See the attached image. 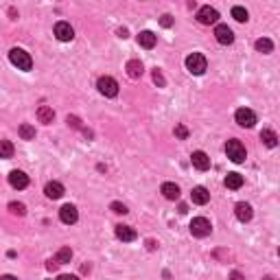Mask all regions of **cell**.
Instances as JSON below:
<instances>
[{
    "instance_id": "obj_27",
    "label": "cell",
    "mask_w": 280,
    "mask_h": 280,
    "mask_svg": "<svg viewBox=\"0 0 280 280\" xmlns=\"http://www.w3.org/2000/svg\"><path fill=\"white\" fill-rule=\"evenodd\" d=\"M256 51H261V52H271V51H274V44H271V39L262 37V39H258V42H256Z\"/></svg>"
},
{
    "instance_id": "obj_31",
    "label": "cell",
    "mask_w": 280,
    "mask_h": 280,
    "mask_svg": "<svg viewBox=\"0 0 280 280\" xmlns=\"http://www.w3.org/2000/svg\"><path fill=\"white\" fill-rule=\"evenodd\" d=\"M160 24H162V26H166V29H169V26L173 24V18H171L169 13H166V16H162V18H160Z\"/></svg>"
},
{
    "instance_id": "obj_32",
    "label": "cell",
    "mask_w": 280,
    "mask_h": 280,
    "mask_svg": "<svg viewBox=\"0 0 280 280\" xmlns=\"http://www.w3.org/2000/svg\"><path fill=\"white\" fill-rule=\"evenodd\" d=\"M68 125L74 127V129H79V127H81V121H79L77 116H68Z\"/></svg>"
},
{
    "instance_id": "obj_4",
    "label": "cell",
    "mask_w": 280,
    "mask_h": 280,
    "mask_svg": "<svg viewBox=\"0 0 280 280\" xmlns=\"http://www.w3.org/2000/svg\"><path fill=\"white\" fill-rule=\"evenodd\" d=\"M210 230H212V226H210V221L206 217H197L191 221V234L192 236H199V239H204V236L210 234Z\"/></svg>"
},
{
    "instance_id": "obj_23",
    "label": "cell",
    "mask_w": 280,
    "mask_h": 280,
    "mask_svg": "<svg viewBox=\"0 0 280 280\" xmlns=\"http://www.w3.org/2000/svg\"><path fill=\"white\" fill-rule=\"evenodd\" d=\"M18 131H20V136H22L24 140H33V138H35V127H31L29 122H22Z\"/></svg>"
},
{
    "instance_id": "obj_7",
    "label": "cell",
    "mask_w": 280,
    "mask_h": 280,
    "mask_svg": "<svg viewBox=\"0 0 280 280\" xmlns=\"http://www.w3.org/2000/svg\"><path fill=\"white\" fill-rule=\"evenodd\" d=\"M214 37H217V42L223 44V46H228V44L234 42V33H232V29L228 24H217V29H214Z\"/></svg>"
},
{
    "instance_id": "obj_8",
    "label": "cell",
    "mask_w": 280,
    "mask_h": 280,
    "mask_svg": "<svg viewBox=\"0 0 280 280\" xmlns=\"http://www.w3.org/2000/svg\"><path fill=\"white\" fill-rule=\"evenodd\" d=\"M9 184H11L13 188H18V191H22V188L29 186V175L24 173V171H11L9 173Z\"/></svg>"
},
{
    "instance_id": "obj_30",
    "label": "cell",
    "mask_w": 280,
    "mask_h": 280,
    "mask_svg": "<svg viewBox=\"0 0 280 280\" xmlns=\"http://www.w3.org/2000/svg\"><path fill=\"white\" fill-rule=\"evenodd\" d=\"M175 136H177V138H186V136H188V131H186V127H184V125H177V127H175Z\"/></svg>"
},
{
    "instance_id": "obj_6",
    "label": "cell",
    "mask_w": 280,
    "mask_h": 280,
    "mask_svg": "<svg viewBox=\"0 0 280 280\" xmlns=\"http://www.w3.org/2000/svg\"><path fill=\"white\" fill-rule=\"evenodd\" d=\"M234 118H236V122H239L241 127H254V122H256V114L252 112V109H247V107H241V109H236V114H234Z\"/></svg>"
},
{
    "instance_id": "obj_15",
    "label": "cell",
    "mask_w": 280,
    "mask_h": 280,
    "mask_svg": "<svg viewBox=\"0 0 280 280\" xmlns=\"http://www.w3.org/2000/svg\"><path fill=\"white\" fill-rule=\"evenodd\" d=\"M234 214H236V219H239V221H243V223L249 221V219H252V206L245 204V201H241V204H236Z\"/></svg>"
},
{
    "instance_id": "obj_29",
    "label": "cell",
    "mask_w": 280,
    "mask_h": 280,
    "mask_svg": "<svg viewBox=\"0 0 280 280\" xmlns=\"http://www.w3.org/2000/svg\"><path fill=\"white\" fill-rule=\"evenodd\" d=\"M112 210H114V212H118V214H127V206L118 204V201H114V204H112Z\"/></svg>"
},
{
    "instance_id": "obj_16",
    "label": "cell",
    "mask_w": 280,
    "mask_h": 280,
    "mask_svg": "<svg viewBox=\"0 0 280 280\" xmlns=\"http://www.w3.org/2000/svg\"><path fill=\"white\" fill-rule=\"evenodd\" d=\"M44 192H46L48 199H59V197L64 195V186H61L59 182H48L46 188H44Z\"/></svg>"
},
{
    "instance_id": "obj_11",
    "label": "cell",
    "mask_w": 280,
    "mask_h": 280,
    "mask_svg": "<svg viewBox=\"0 0 280 280\" xmlns=\"http://www.w3.org/2000/svg\"><path fill=\"white\" fill-rule=\"evenodd\" d=\"M59 219L64 223H77V219H79V212H77V208H74L72 204H66V206H61V210H59Z\"/></svg>"
},
{
    "instance_id": "obj_3",
    "label": "cell",
    "mask_w": 280,
    "mask_h": 280,
    "mask_svg": "<svg viewBox=\"0 0 280 280\" xmlns=\"http://www.w3.org/2000/svg\"><path fill=\"white\" fill-rule=\"evenodd\" d=\"M226 153H228V158H230L232 162H236V164L245 162V158H247V153H245V147L239 142V140H228Z\"/></svg>"
},
{
    "instance_id": "obj_10",
    "label": "cell",
    "mask_w": 280,
    "mask_h": 280,
    "mask_svg": "<svg viewBox=\"0 0 280 280\" xmlns=\"http://www.w3.org/2000/svg\"><path fill=\"white\" fill-rule=\"evenodd\" d=\"M55 35L59 42H70L74 37V29L68 24V22H57L55 24Z\"/></svg>"
},
{
    "instance_id": "obj_14",
    "label": "cell",
    "mask_w": 280,
    "mask_h": 280,
    "mask_svg": "<svg viewBox=\"0 0 280 280\" xmlns=\"http://www.w3.org/2000/svg\"><path fill=\"white\" fill-rule=\"evenodd\" d=\"M116 236L121 241H125V243H131V241H136V230L131 226H116Z\"/></svg>"
},
{
    "instance_id": "obj_13",
    "label": "cell",
    "mask_w": 280,
    "mask_h": 280,
    "mask_svg": "<svg viewBox=\"0 0 280 280\" xmlns=\"http://www.w3.org/2000/svg\"><path fill=\"white\" fill-rule=\"evenodd\" d=\"M191 199H192V204L204 206V204H208V201H210V192L206 191L204 186H195L191 191Z\"/></svg>"
},
{
    "instance_id": "obj_19",
    "label": "cell",
    "mask_w": 280,
    "mask_h": 280,
    "mask_svg": "<svg viewBox=\"0 0 280 280\" xmlns=\"http://www.w3.org/2000/svg\"><path fill=\"white\" fill-rule=\"evenodd\" d=\"M138 44L142 48H153L156 46V35H153L151 31H142V33L138 35Z\"/></svg>"
},
{
    "instance_id": "obj_33",
    "label": "cell",
    "mask_w": 280,
    "mask_h": 280,
    "mask_svg": "<svg viewBox=\"0 0 280 280\" xmlns=\"http://www.w3.org/2000/svg\"><path fill=\"white\" fill-rule=\"evenodd\" d=\"M153 81H156V83H158V86H160V88L164 86V77H162V74L158 72V70H156V72H153Z\"/></svg>"
},
{
    "instance_id": "obj_26",
    "label": "cell",
    "mask_w": 280,
    "mask_h": 280,
    "mask_svg": "<svg viewBox=\"0 0 280 280\" xmlns=\"http://www.w3.org/2000/svg\"><path fill=\"white\" fill-rule=\"evenodd\" d=\"M13 156V144L9 140H0V158H11Z\"/></svg>"
},
{
    "instance_id": "obj_28",
    "label": "cell",
    "mask_w": 280,
    "mask_h": 280,
    "mask_svg": "<svg viewBox=\"0 0 280 280\" xmlns=\"http://www.w3.org/2000/svg\"><path fill=\"white\" fill-rule=\"evenodd\" d=\"M9 210H11L13 214H18V217H24L26 214V206L20 204V201H11V204H9Z\"/></svg>"
},
{
    "instance_id": "obj_18",
    "label": "cell",
    "mask_w": 280,
    "mask_h": 280,
    "mask_svg": "<svg viewBox=\"0 0 280 280\" xmlns=\"http://www.w3.org/2000/svg\"><path fill=\"white\" fill-rule=\"evenodd\" d=\"M127 74H129L131 79H138V77H142V61L140 59H129L127 61Z\"/></svg>"
},
{
    "instance_id": "obj_20",
    "label": "cell",
    "mask_w": 280,
    "mask_h": 280,
    "mask_svg": "<svg viewBox=\"0 0 280 280\" xmlns=\"http://www.w3.org/2000/svg\"><path fill=\"white\" fill-rule=\"evenodd\" d=\"M226 186L232 188V191L241 188V186H243V175H239V173H228V175H226Z\"/></svg>"
},
{
    "instance_id": "obj_2",
    "label": "cell",
    "mask_w": 280,
    "mask_h": 280,
    "mask_svg": "<svg viewBox=\"0 0 280 280\" xmlns=\"http://www.w3.org/2000/svg\"><path fill=\"white\" fill-rule=\"evenodd\" d=\"M186 68L191 74H204L206 68H208V61L201 52H192V55L186 57Z\"/></svg>"
},
{
    "instance_id": "obj_9",
    "label": "cell",
    "mask_w": 280,
    "mask_h": 280,
    "mask_svg": "<svg viewBox=\"0 0 280 280\" xmlns=\"http://www.w3.org/2000/svg\"><path fill=\"white\" fill-rule=\"evenodd\" d=\"M197 20H199L201 24H214V22L219 20V11L212 7H201L199 11H197Z\"/></svg>"
},
{
    "instance_id": "obj_5",
    "label": "cell",
    "mask_w": 280,
    "mask_h": 280,
    "mask_svg": "<svg viewBox=\"0 0 280 280\" xmlns=\"http://www.w3.org/2000/svg\"><path fill=\"white\" fill-rule=\"evenodd\" d=\"M96 88H99V92L103 96H116L118 94V83H116V79H112V77H101L99 81H96Z\"/></svg>"
},
{
    "instance_id": "obj_25",
    "label": "cell",
    "mask_w": 280,
    "mask_h": 280,
    "mask_svg": "<svg viewBox=\"0 0 280 280\" xmlns=\"http://www.w3.org/2000/svg\"><path fill=\"white\" fill-rule=\"evenodd\" d=\"M232 18H234L236 22H247L249 13H247V9H243V7H234L232 9Z\"/></svg>"
},
{
    "instance_id": "obj_12",
    "label": "cell",
    "mask_w": 280,
    "mask_h": 280,
    "mask_svg": "<svg viewBox=\"0 0 280 280\" xmlns=\"http://www.w3.org/2000/svg\"><path fill=\"white\" fill-rule=\"evenodd\" d=\"M191 162H192V166H195L197 171H208L210 169V158L206 156L204 151H195V153H192Z\"/></svg>"
},
{
    "instance_id": "obj_21",
    "label": "cell",
    "mask_w": 280,
    "mask_h": 280,
    "mask_svg": "<svg viewBox=\"0 0 280 280\" xmlns=\"http://www.w3.org/2000/svg\"><path fill=\"white\" fill-rule=\"evenodd\" d=\"M37 118L39 122H52V118H55V112H52V107H48V105H42V107L37 109Z\"/></svg>"
},
{
    "instance_id": "obj_1",
    "label": "cell",
    "mask_w": 280,
    "mask_h": 280,
    "mask_svg": "<svg viewBox=\"0 0 280 280\" xmlns=\"http://www.w3.org/2000/svg\"><path fill=\"white\" fill-rule=\"evenodd\" d=\"M9 59H11V64L16 66L18 70H31L33 68V59H31V55L26 51H22V48H13V51L9 52Z\"/></svg>"
},
{
    "instance_id": "obj_22",
    "label": "cell",
    "mask_w": 280,
    "mask_h": 280,
    "mask_svg": "<svg viewBox=\"0 0 280 280\" xmlns=\"http://www.w3.org/2000/svg\"><path fill=\"white\" fill-rule=\"evenodd\" d=\"M261 140L267 144V147H276V144H278V136H276V131H271V129H262Z\"/></svg>"
},
{
    "instance_id": "obj_24",
    "label": "cell",
    "mask_w": 280,
    "mask_h": 280,
    "mask_svg": "<svg viewBox=\"0 0 280 280\" xmlns=\"http://www.w3.org/2000/svg\"><path fill=\"white\" fill-rule=\"evenodd\" d=\"M70 258H72V249L70 247H61L59 252H57V256H55V262H70Z\"/></svg>"
},
{
    "instance_id": "obj_17",
    "label": "cell",
    "mask_w": 280,
    "mask_h": 280,
    "mask_svg": "<svg viewBox=\"0 0 280 280\" xmlns=\"http://www.w3.org/2000/svg\"><path fill=\"white\" fill-rule=\"evenodd\" d=\"M162 195H164L166 199H171V201L179 199V186L173 184V182H164L162 184Z\"/></svg>"
}]
</instances>
